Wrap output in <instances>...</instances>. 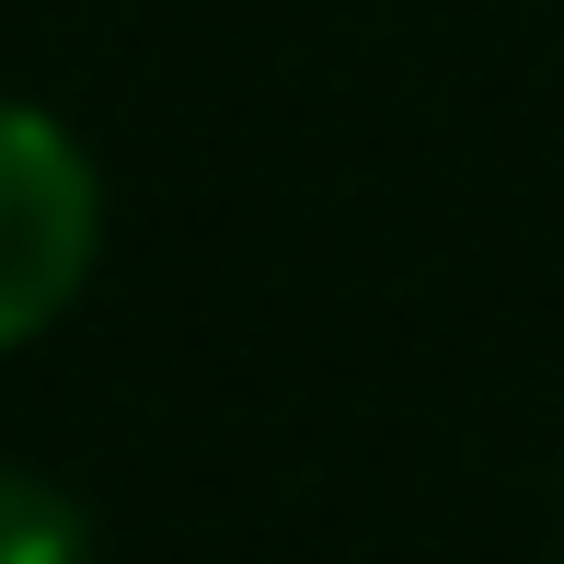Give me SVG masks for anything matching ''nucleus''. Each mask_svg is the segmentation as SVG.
<instances>
[{
	"mask_svg": "<svg viewBox=\"0 0 564 564\" xmlns=\"http://www.w3.org/2000/svg\"><path fill=\"white\" fill-rule=\"evenodd\" d=\"M93 253H105V173L82 127L0 93V357L35 346L93 289Z\"/></svg>",
	"mask_w": 564,
	"mask_h": 564,
	"instance_id": "obj_1",
	"label": "nucleus"
},
{
	"mask_svg": "<svg viewBox=\"0 0 564 564\" xmlns=\"http://www.w3.org/2000/svg\"><path fill=\"white\" fill-rule=\"evenodd\" d=\"M0 564H93V519L69 484L0 460Z\"/></svg>",
	"mask_w": 564,
	"mask_h": 564,
	"instance_id": "obj_2",
	"label": "nucleus"
}]
</instances>
